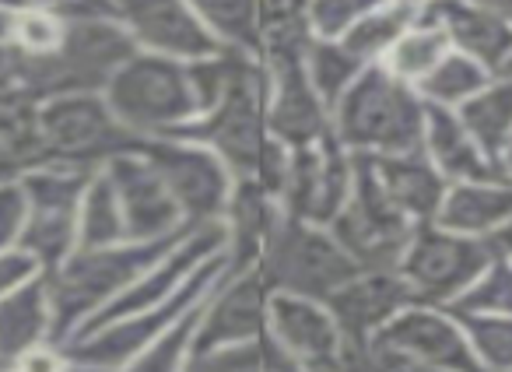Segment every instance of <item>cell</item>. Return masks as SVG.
<instances>
[{"label":"cell","instance_id":"cell-7","mask_svg":"<svg viewBox=\"0 0 512 372\" xmlns=\"http://www.w3.org/2000/svg\"><path fill=\"white\" fill-rule=\"evenodd\" d=\"M36 120L46 162L99 172L116 155L141 148V137L116 120L102 92L53 95L36 106Z\"/></svg>","mask_w":512,"mask_h":372},{"label":"cell","instance_id":"cell-46","mask_svg":"<svg viewBox=\"0 0 512 372\" xmlns=\"http://www.w3.org/2000/svg\"><path fill=\"white\" fill-rule=\"evenodd\" d=\"M15 71H18L15 46L0 39V99H11V95H15Z\"/></svg>","mask_w":512,"mask_h":372},{"label":"cell","instance_id":"cell-54","mask_svg":"<svg viewBox=\"0 0 512 372\" xmlns=\"http://www.w3.org/2000/svg\"><path fill=\"white\" fill-rule=\"evenodd\" d=\"M0 372H15V369H11V365H0Z\"/></svg>","mask_w":512,"mask_h":372},{"label":"cell","instance_id":"cell-40","mask_svg":"<svg viewBox=\"0 0 512 372\" xmlns=\"http://www.w3.org/2000/svg\"><path fill=\"white\" fill-rule=\"evenodd\" d=\"M309 39V0H260V53Z\"/></svg>","mask_w":512,"mask_h":372},{"label":"cell","instance_id":"cell-30","mask_svg":"<svg viewBox=\"0 0 512 372\" xmlns=\"http://www.w3.org/2000/svg\"><path fill=\"white\" fill-rule=\"evenodd\" d=\"M221 46L260 57V0H186Z\"/></svg>","mask_w":512,"mask_h":372},{"label":"cell","instance_id":"cell-53","mask_svg":"<svg viewBox=\"0 0 512 372\" xmlns=\"http://www.w3.org/2000/svg\"><path fill=\"white\" fill-rule=\"evenodd\" d=\"M71 372H92V369H81V365H71Z\"/></svg>","mask_w":512,"mask_h":372},{"label":"cell","instance_id":"cell-31","mask_svg":"<svg viewBox=\"0 0 512 372\" xmlns=\"http://www.w3.org/2000/svg\"><path fill=\"white\" fill-rule=\"evenodd\" d=\"M18 250H25L43 274L57 271L78 250V211H29Z\"/></svg>","mask_w":512,"mask_h":372},{"label":"cell","instance_id":"cell-10","mask_svg":"<svg viewBox=\"0 0 512 372\" xmlns=\"http://www.w3.org/2000/svg\"><path fill=\"white\" fill-rule=\"evenodd\" d=\"M491 260H495V246L488 239H470L442 229L439 222H428L414 229L397 271L411 288L414 302L449 309L481 278Z\"/></svg>","mask_w":512,"mask_h":372},{"label":"cell","instance_id":"cell-55","mask_svg":"<svg viewBox=\"0 0 512 372\" xmlns=\"http://www.w3.org/2000/svg\"><path fill=\"white\" fill-rule=\"evenodd\" d=\"M421 4H425V0H421Z\"/></svg>","mask_w":512,"mask_h":372},{"label":"cell","instance_id":"cell-20","mask_svg":"<svg viewBox=\"0 0 512 372\" xmlns=\"http://www.w3.org/2000/svg\"><path fill=\"white\" fill-rule=\"evenodd\" d=\"M421 18L439 25L456 53H467L470 60L484 64L491 74L502 71L505 60H509L512 25H505L491 11L477 8L474 0H425Z\"/></svg>","mask_w":512,"mask_h":372},{"label":"cell","instance_id":"cell-51","mask_svg":"<svg viewBox=\"0 0 512 372\" xmlns=\"http://www.w3.org/2000/svg\"><path fill=\"white\" fill-rule=\"evenodd\" d=\"M29 0H0V11H18V8H25Z\"/></svg>","mask_w":512,"mask_h":372},{"label":"cell","instance_id":"cell-5","mask_svg":"<svg viewBox=\"0 0 512 372\" xmlns=\"http://www.w3.org/2000/svg\"><path fill=\"white\" fill-rule=\"evenodd\" d=\"M102 95L116 120L141 141L169 137L200 113L186 60L165 57V53L137 50L113 74Z\"/></svg>","mask_w":512,"mask_h":372},{"label":"cell","instance_id":"cell-15","mask_svg":"<svg viewBox=\"0 0 512 372\" xmlns=\"http://www.w3.org/2000/svg\"><path fill=\"white\" fill-rule=\"evenodd\" d=\"M267 306H271V288H267L260 267L232 264V271L204 299L193 351L235 348V344L260 341L267 334Z\"/></svg>","mask_w":512,"mask_h":372},{"label":"cell","instance_id":"cell-34","mask_svg":"<svg viewBox=\"0 0 512 372\" xmlns=\"http://www.w3.org/2000/svg\"><path fill=\"white\" fill-rule=\"evenodd\" d=\"M186 372H309V369H302L285 348H278L271 341V334H264L253 344L193 351Z\"/></svg>","mask_w":512,"mask_h":372},{"label":"cell","instance_id":"cell-2","mask_svg":"<svg viewBox=\"0 0 512 372\" xmlns=\"http://www.w3.org/2000/svg\"><path fill=\"white\" fill-rule=\"evenodd\" d=\"M193 225L179 229L176 236L151 239V243H134L123 239L113 246H78L57 271L46 274L53 302V341L67 344L78 334L81 323H88L102 306L123 295L137 278L151 271L165 253L179 246V239L190 232Z\"/></svg>","mask_w":512,"mask_h":372},{"label":"cell","instance_id":"cell-49","mask_svg":"<svg viewBox=\"0 0 512 372\" xmlns=\"http://www.w3.org/2000/svg\"><path fill=\"white\" fill-rule=\"evenodd\" d=\"M8 29H11V11H0V39L8 43Z\"/></svg>","mask_w":512,"mask_h":372},{"label":"cell","instance_id":"cell-29","mask_svg":"<svg viewBox=\"0 0 512 372\" xmlns=\"http://www.w3.org/2000/svg\"><path fill=\"white\" fill-rule=\"evenodd\" d=\"M418 15H421V0H383V4H376L341 43L348 46L351 53H358L365 64H379V60L390 53V46L418 22Z\"/></svg>","mask_w":512,"mask_h":372},{"label":"cell","instance_id":"cell-44","mask_svg":"<svg viewBox=\"0 0 512 372\" xmlns=\"http://www.w3.org/2000/svg\"><path fill=\"white\" fill-rule=\"evenodd\" d=\"M39 274H43V267H39L25 250H18V246L0 250V299H8L11 292H18L22 285L36 281Z\"/></svg>","mask_w":512,"mask_h":372},{"label":"cell","instance_id":"cell-25","mask_svg":"<svg viewBox=\"0 0 512 372\" xmlns=\"http://www.w3.org/2000/svg\"><path fill=\"white\" fill-rule=\"evenodd\" d=\"M43 341H53V302L46 274H39L8 299H0V365H11Z\"/></svg>","mask_w":512,"mask_h":372},{"label":"cell","instance_id":"cell-35","mask_svg":"<svg viewBox=\"0 0 512 372\" xmlns=\"http://www.w3.org/2000/svg\"><path fill=\"white\" fill-rule=\"evenodd\" d=\"M127 239V225H123L120 197H116L113 183L106 172H95L88 183L85 197L78 208V246H113Z\"/></svg>","mask_w":512,"mask_h":372},{"label":"cell","instance_id":"cell-26","mask_svg":"<svg viewBox=\"0 0 512 372\" xmlns=\"http://www.w3.org/2000/svg\"><path fill=\"white\" fill-rule=\"evenodd\" d=\"M456 116L474 134V141L502 165V155L512 141V78L495 74L474 99H467L456 109Z\"/></svg>","mask_w":512,"mask_h":372},{"label":"cell","instance_id":"cell-18","mask_svg":"<svg viewBox=\"0 0 512 372\" xmlns=\"http://www.w3.org/2000/svg\"><path fill=\"white\" fill-rule=\"evenodd\" d=\"M267 334L309 372H337V365H341L344 334L330 306L320 299L271 292Z\"/></svg>","mask_w":512,"mask_h":372},{"label":"cell","instance_id":"cell-36","mask_svg":"<svg viewBox=\"0 0 512 372\" xmlns=\"http://www.w3.org/2000/svg\"><path fill=\"white\" fill-rule=\"evenodd\" d=\"M495 74L484 64L470 60L467 53L449 50V57L428 74L418 85V95L428 102V106H442V109H460L467 99H474Z\"/></svg>","mask_w":512,"mask_h":372},{"label":"cell","instance_id":"cell-3","mask_svg":"<svg viewBox=\"0 0 512 372\" xmlns=\"http://www.w3.org/2000/svg\"><path fill=\"white\" fill-rule=\"evenodd\" d=\"M134 53L137 43L116 18H71L57 53L50 57L18 53L15 95L39 106L53 95L106 92L113 74Z\"/></svg>","mask_w":512,"mask_h":372},{"label":"cell","instance_id":"cell-50","mask_svg":"<svg viewBox=\"0 0 512 372\" xmlns=\"http://www.w3.org/2000/svg\"><path fill=\"white\" fill-rule=\"evenodd\" d=\"M502 172H505V179H512V141H509V148H505V155H502Z\"/></svg>","mask_w":512,"mask_h":372},{"label":"cell","instance_id":"cell-47","mask_svg":"<svg viewBox=\"0 0 512 372\" xmlns=\"http://www.w3.org/2000/svg\"><path fill=\"white\" fill-rule=\"evenodd\" d=\"M491 246H495V253H498V257L512 260V218L502 225V229L495 232V239H491Z\"/></svg>","mask_w":512,"mask_h":372},{"label":"cell","instance_id":"cell-39","mask_svg":"<svg viewBox=\"0 0 512 372\" xmlns=\"http://www.w3.org/2000/svg\"><path fill=\"white\" fill-rule=\"evenodd\" d=\"M67 22L50 8H39V4H25V8L11 11V29L8 43L18 53H29V57H50L64 43Z\"/></svg>","mask_w":512,"mask_h":372},{"label":"cell","instance_id":"cell-8","mask_svg":"<svg viewBox=\"0 0 512 372\" xmlns=\"http://www.w3.org/2000/svg\"><path fill=\"white\" fill-rule=\"evenodd\" d=\"M271 292L302 295V299L327 302L348 278L362 267L344 253L334 232L323 225H309L302 218L285 215L271 232L264 253L256 260Z\"/></svg>","mask_w":512,"mask_h":372},{"label":"cell","instance_id":"cell-14","mask_svg":"<svg viewBox=\"0 0 512 372\" xmlns=\"http://www.w3.org/2000/svg\"><path fill=\"white\" fill-rule=\"evenodd\" d=\"M372 344L407 355L439 372H484L460 316H453L446 306L411 302L404 313H397L379 330V337Z\"/></svg>","mask_w":512,"mask_h":372},{"label":"cell","instance_id":"cell-33","mask_svg":"<svg viewBox=\"0 0 512 372\" xmlns=\"http://www.w3.org/2000/svg\"><path fill=\"white\" fill-rule=\"evenodd\" d=\"M92 176L95 172H88V169L43 162L25 172L18 183H22V190H25L29 211H78Z\"/></svg>","mask_w":512,"mask_h":372},{"label":"cell","instance_id":"cell-22","mask_svg":"<svg viewBox=\"0 0 512 372\" xmlns=\"http://www.w3.org/2000/svg\"><path fill=\"white\" fill-rule=\"evenodd\" d=\"M372 169H376V179L386 190V197H390L414 225H428L439 218L449 183L442 179V172L428 162L425 151L379 155V158H372Z\"/></svg>","mask_w":512,"mask_h":372},{"label":"cell","instance_id":"cell-48","mask_svg":"<svg viewBox=\"0 0 512 372\" xmlns=\"http://www.w3.org/2000/svg\"><path fill=\"white\" fill-rule=\"evenodd\" d=\"M477 8L491 11L495 18H502L505 25H512V0H474Z\"/></svg>","mask_w":512,"mask_h":372},{"label":"cell","instance_id":"cell-27","mask_svg":"<svg viewBox=\"0 0 512 372\" xmlns=\"http://www.w3.org/2000/svg\"><path fill=\"white\" fill-rule=\"evenodd\" d=\"M43 141H39L36 102L29 99H0V183L22 179L29 169L43 165Z\"/></svg>","mask_w":512,"mask_h":372},{"label":"cell","instance_id":"cell-13","mask_svg":"<svg viewBox=\"0 0 512 372\" xmlns=\"http://www.w3.org/2000/svg\"><path fill=\"white\" fill-rule=\"evenodd\" d=\"M351 176H355V158L334 134L316 144L292 148L285 186H281V208L285 215L330 229V222L348 204Z\"/></svg>","mask_w":512,"mask_h":372},{"label":"cell","instance_id":"cell-17","mask_svg":"<svg viewBox=\"0 0 512 372\" xmlns=\"http://www.w3.org/2000/svg\"><path fill=\"white\" fill-rule=\"evenodd\" d=\"M109 8L137 50L165 53L186 64L221 50V43L200 25L186 0H109Z\"/></svg>","mask_w":512,"mask_h":372},{"label":"cell","instance_id":"cell-6","mask_svg":"<svg viewBox=\"0 0 512 372\" xmlns=\"http://www.w3.org/2000/svg\"><path fill=\"white\" fill-rule=\"evenodd\" d=\"M228 271H232L228 250L214 253V257H207L165 302L144 309V313L123 316V320L102 323V327L85 330V334H74L71 341L64 344L67 358H71V365H81V369H92V372H120L123 365L134 355H141L165 327H172L186 309L204 302Z\"/></svg>","mask_w":512,"mask_h":372},{"label":"cell","instance_id":"cell-21","mask_svg":"<svg viewBox=\"0 0 512 372\" xmlns=\"http://www.w3.org/2000/svg\"><path fill=\"white\" fill-rule=\"evenodd\" d=\"M421 151L442 172L449 186L453 183H484V179H505L502 165L474 141L456 109L428 106L425 102V134H421Z\"/></svg>","mask_w":512,"mask_h":372},{"label":"cell","instance_id":"cell-52","mask_svg":"<svg viewBox=\"0 0 512 372\" xmlns=\"http://www.w3.org/2000/svg\"><path fill=\"white\" fill-rule=\"evenodd\" d=\"M498 74H509V78H512V53H509V60H505V67Z\"/></svg>","mask_w":512,"mask_h":372},{"label":"cell","instance_id":"cell-43","mask_svg":"<svg viewBox=\"0 0 512 372\" xmlns=\"http://www.w3.org/2000/svg\"><path fill=\"white\" fill-rule=\"evenodd\" d=\"M25 218H29V201H25L22 183H18V179L0 183V250L18 246Z\"/></svg>","mask_w":512,"mask_h":372},{"label":"cell","instance_id":"cell-24","mask_svg":"<svg viewBox=\"0 0 512 372\" xmlns=\"http://www.w3.org/2000/svg\"><path fill=\"white\" fill-rule=\"evenodd\" d=\"M512 218V179L484 183H453L435 222L470 239H495V232Z\"/></svg>","mask_w":512,"mask_h":372},{"label":"cell","instance_id":"cell-4","mask_svg":"<svg viewBox=\"0 0 512 372\" xmlns=\"http://www.w3.org/2000/svg\"><path fill=\"white\" fill-rule=\"evenodd\" d=\"M334 137L351 155H407L421 151L425 99L397 81L383 64H369L330 113Z\"/></svg>","mask_w":512,"mask_h":372},{"label":"cell","instance_id":"cell-32","mask_svg":"<svg viewBox=\"0 0 512 372\" xmlns=\"http://www.w3.org/2000/svg\"><path fill=\"white\" fill-rule=\"evenodd\" d=\"M365 67L369 64H365L358 53H351L341 39H309L306 43L309 81H313V88L320 92V99L330 106V113H334V106L341 102V95L362 78Z\"/></svg>","mask_w":512,"mask_h":372},{"label":"cell","instance_id":"cell-19","mask_svg":"<svg viewBox=\"0 0 512 372\" xmlns=\"http://www.w3.org/2000/svg\"><path fill=\"white\" fill-rule=\"evenodd\" d=\"M414 302L400 271H358L327 299L348 344H372L379 330Z\"/></svg>","mask_w":512,"mask_h":372},{"label":"cell","instance_id":"cell-41","mask_svg":"<svg viewBox=\"0 0 512 372\" xmlns=\"http://www.w3.org/2000/svg\"><path fill=\"white\" fill-rule=\"evenodd\" d=\"M460 323L484 372H512V316H460Z\"/></svg>","mask_w":512,"mask_h":372},{"label":"cell","instance_id":"cell-38","mask_svg":"<svg viewBox=\"0 0 512 372\" xmlns=\"http://www.w3.org/2000/svg\"><path fill=\"white\" fill-rule=\"evenodd\" d=\"M456 316H512V260L498 257L484 274L449 306Z\"/></svg>","mask_w":512,"mask_h":372},{"label":"cell","instance_id":"cell-11","mask_svg":"<svg viewBox=\"0 0 512 372\" xmlns=\"http://www.w3.org/2000/svg\"><path fill=\"white\" fill-rule=\"evenodd\" d=\"M141 155L165 179L186 225L225 218L235 176L214 151L200 148L193 141H179V137H151V141H141Z\"/></svg>","mask_w":512,"mask_h":372},{"label":"cell","instance_id":"cell-1","mask_svg":"<svg viewBox=\"0 0 512 372\" xmlns=\"http://www.w3.org/2000/svg\"><path fill=\"white\" fill-rule=\"evenodd\" d=\"M169 137L193 141L214 151L235 179H253L260 172L267 148L278 137L267 130V67L253 53L228 46V67L211 106L200 109L190 123Z\"/></svg>","mask_w":512,"mask_h":372},{"label":"cell","instance_id":"cell-23","mask_svg":"<svg viewBox=\"0 0 512 372\" xmlns=\"http://www.w3.org/2000/svg\"><path fill=\"white\" fill-rule=\"evenodd\" d=\"M285 218L278 197L256 179H235L232 197L225 208V229H228V257L235 267H256L260 253H264L271 232L278 229V222Z\"/></svg>","mask_w":512,"mask_h":372},{"label":"cell","instance_id":"cell-28","mask_svg":"<svg viewBox=\"0 0 512 372\" xmlns=\"http://www.w3.org/2000/svg\"><path fill=\"white\" fill-rule=\"evenodd\" d=\"M449 50H453V46H449L446 32H442L439 25L428 22V18L418 15V22H414L411 29H407L404 36L390 46V53H386L379 64H383L397 81L418 88L421 81H425L428 74H432L435 67L449 57Z\"/></svg>","mask_w":512,"mask_h":372},{"label":"cell","instance_id":"cell-12","mask_svg":"<svg viewBox=\"0 0 512 372\" xmlns=\"http://www.w3.org/2000/svg\"><path fill=\"white\" fill-rule=\"evenodd\" d=\"M267 67V130L285 148L316 144L334 134L330 106L320 99L306 71V43L271 46L260 53Z\"/></svg>","mask_w":512,"mask_h":372},{"label":"cell","instance_id":"cell-45","mask_svg":"<svg viewBox=\"0 0 512 372\" xmlns=\"http://www.w3.org/2000/svg\"><path fill=\"white\" fill-rule=\"evenodd\" d=\"M11 369L15 372H71V358H67L64 344L43 341L25 351V355H18L15 362H11Z\"/></svg>","mask_w":512,"mask_h":372},{"label":"cell","instance_id":"cell-16","mask_svg":"<svg viewBox=\"0 0 512 372\" xmlns=\"http://www.w3.org/2000/svg\"><path fill=\"white\" fill-rule=\"evenodd\" d=\"M102 172L109 176L116 197H120L127 239H134V243H151V239L176 236L179 229H186L176 197L169 194V186L158 176L155 165L141 155V148L116 155Z\"/></svg>","mask_w":512,"mask_h":372},{"label":"cell","instance_id":"cell-37","mask_svg":"<svg viewBox=\"0 0 512 372\" xmlns=\"http://www.w3.org/2000/svg\"><path fill=\"white\" fill-rule=\"evenodd\" d=\"M200 313L204 302H197L193 309H186L172 327H165L141 355H134L120 372H186L193 358V341H197Z\"/></svg>","mask_w":512,"mask_h":372},{"label":"cell","instance_id":"cell-9","mask_svg":"<svg viewBox=\"0 0 512 372\" xmlns=\"http://www.w3.org/2000/svg\"><path fill=\"white\" fill-rule=\"evenodd\" d=\"M351 158H355L351 194L341 215L330 222V232L362 271H397L418 225L386 197V190L376 179V169H372V158Z\"/></svg>","mask_w":512,"mask_h":372},{"label":"cell","instance_id":"cell-42","mask_svg":"<svg viewBox=\"0 0 512 372\" xmlns=\"http://www.w3.org/2000/svg\"><path fill=\"white\" fill-rule=\"evenodd\" d=\"M383 0H309V36L344 39Z\"/></svg>","mask_w":512,"mask_h":372}]
</instances>
